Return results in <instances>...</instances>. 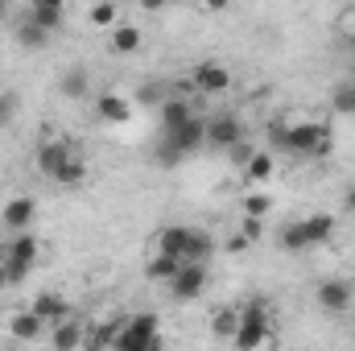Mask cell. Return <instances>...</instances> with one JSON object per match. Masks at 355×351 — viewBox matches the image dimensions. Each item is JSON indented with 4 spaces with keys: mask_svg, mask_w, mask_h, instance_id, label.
Returning a JSON list of instances; mask_svg holds the SVG:
<instances>
[{
    "mask_svg": "<svg viewBox=\"0 0 355 351\" xmlns=\"http://www.w3.org/2000/svg\"><path fill=\"white\" fill-rule=\"evenodd\" d=\"M211 252H215V240H211L207 232H198V228H194V240H190V261H186V264H202Z\"/></svg>",
    "mask_w": 355,
    "mask_h": 351,
    "instance_id": "f546056e",
    "label": "cell"
},
{
    "mask_svg": "<svg viewBox=\"0 0 355 351\" xmlns=\"http://www.w3.org/2000/svg\"><path fill=\"white\" fill-rule=\"evenodd\" d=\"M202 289H207V264H182V268H178V277L170 281L174 302H194Z\"/></svg>",
    "mask_w": 355,
    "mask_h": 351,
    "instance_id": "9c48e42d",
    "label": "cell"
},
{
    "mask_svg": "<svg viewBox=\"0 0 355 351\" xmlns=\"http://www.w3.org/2000/svg\"><path fill=\"white\" fill-rule=\"evenodd\" d=\"M83 343H87V327H83L75 314L50 327V348H54V351H79Z\"/></svg>",
    "mask_w": 355,
    "mask_h": 351,
    "instance_id": "8fae6325",
    "label": "cell"
},
{
    "mask_svg": "<svg viewBox=\"0 0 355 351\" xmlns=\"http://www.w3.org/2000/svg\"><path fill=\"white\" fill-rule=\"evenodd\" d=\"M4 327H8V335H12L17 343H37L42 335H50V327H46L33 310H17V314H8Z\"/></svg>",
    "mask_w": 355,
    "mask_h": 351,
    "instance_id": "30bf717a",
    "label": "cell"
},
{
    "mask_svg": "<svg viewBox=\"0 0 355 351\" xmlns=\"http://www.w3.org/2000/svg\"><path fill=\"white\" fill-rule=\"evenodd\" d=\"M281 248H285V252H302V248H310V240H306V232H302V219L281 228Z\"/></svg>",
    "mask_w": 355,
    "mask_h": 351,
    "instance_id": "83f0119b",
    "label": "cell"
},
{
    "mask_svg": "<svg viewBox=\"0 0 355 351\" xmlns=\"http://www.w3.org/2000/svg\"><path fill=\"white\" fill-rule=\"evenodd\" d=\"M272 339V314H268L265 298H252L248 306H240V331H236V351H261Z\"/></svg>",
    "mask_w": 355,
    "mask_h": 351,
    "instance_id": "7a4b0ae2",
    "label": "cell"
},
{
    "mask_svg": "<svg viewBox=\"0 0 355 351\" xmlns=\"http://www.w3.org/2000/svg\"><path fill=\"white\" fill-rule=\"evenodd\" d=\"M178 268H182V261H174V257H162V252H153V257L145 261V277H149V281H166V285H170V281L178 277Z\"/></svg>",
    "mask_w": 355,
    "mask_h": 351,
    "instance_id": "7402d4cb",
    "label": "cell"
},
{
    "mask_svg": "<svg viewBox=\"0 0 355 351\" xmlns=\"http://www.w3.org/2000/svg\"><path fill=\"white\" fill-rule=\"evenodd\" d=\"M87 21L95 25V29H116L120 25V4H112V0H99V4H91L87 8Z\"/></svg>",
    "mask_w": 355,
    "mask_h": 351,
    "instance_id": "603a6c76",
    "label": "cell"
},
{
    "mask_svg": "<svg viewBox=\"0 0 355 351\" xmlns=\"http://www.w3.org/2000/svg\"><path fill=\"white\" fill-rule=\"evenodd\" d=\"M83 178H87V162H83V153H75V157L58 170V178H54V182H58V186H79Z\"/></svg>",
    "mask_w": 355,
    "mask_h": 351,
    "instance_id": "4316f807",
    "label": "cell"
},
{
    "mask_svg": "<svg viewBox=\"0 0 355 351\" xmlns=\"http://www.w3.org/2000/svg\"><path fill=\"white\" fill-rule=\"evenodd\" d=\"M190 240H194V228H186V223H170V228L157 232V252L186 264L190 261Z\"/></svg>",
    "mask_w": 355,
    "mask_h": 351,
    "instance_id": "52a82bcc",
    "label": "cell"
},
{
    "mask_svg": "<svg viewBox=\"0 0 355 351\" xmlns=\"http://www.w3.org/2000/svg\"><path fill=\"white\" fill-rule=\"evenodd\" d=\"M335 228H339V219H335L331 211H318V215H306V219H302V232H306L310 248H314V244H322V240H331V236H335Z\"/></svg>",
    "mask_w": 355,
    "mask_h": 351,
    "instance_id": "d6986e66",
    "label": "cell"
},
{
    "mask_svg": "<svg viewBox=\"0 0 355 351\" xmlns=\"http://www.w3.org/2000/svg\"><path fill=\"white\" fill-rule=\"evenodd\" d=\"M12 37H17L25 50H46V42H50V33H42V29H37V25H29V21H21Z\"/></svg>",
    "mask_w": 355,
    "mask_h": 351,
    "instance_id": "484cf974",
    "label": "cell"
},
{
    "mask_svg": "<svg viewBox=\"0 0 355 351\" xmlns=\"http://www.w3.org/2000/svg\"><path fill=\"white\" fill-rule=\"evenodd\" d=\"M186 120H194V108H190V99L170 95V99L162 103V132H178Z\"/></svg>",
    "mask_w": 355,
    "mask_h": 351,
    "instance_id": "ac0fdd59",
    "label": "cell"
},
{
    "mask_svg": "<svg viewBox=\"0 0 355 351\" xmlns=\"http://www.w3.org/2000/svg\"><path fill=\"white\" fill-rule=\"evenodd\" d=\"M75 157V145L71 141H62V137H46L42 145H37V174H46V178H58V170L67 166Z\"/></svg>",
    "mask_w": 355,
    "mask_h": 351,
    "instance_id": "5b68a950",
    "label": "cell"
},
{
    "mask_svg": "<svg viewBox=\"0 0 355 351\" xmlns=\"http://www.w3.org/2000/svg\"><path fill=\"white\" fill-rule=\"evenodd\" d=\"M107 46H112V54H120V58H128V54H137V50L145 46V33H141L137 25H128V21H120V25L112 29V37H107Z\"/></svg>",
    "mask_w": 355,
    "mask_h": 351,
    "instance_id": "2e32d148",
    "label": "cell"
},
{
    "mask_svg": "<svg viewBox=\"0 0 355 351\" xmlns=\"http://www.w3.org/2000/svg\"><path fill=\"white\" fill-rule=\"evenodd\" d=\"M268 207H272V203H268V194H265V190H252V194L244 198V219H265V215H268Z\"/></svg>",
    "mask_w": 355,
    "mask_h": 351,
    "instance_id": "4dcf8cb0",
    "label": "cell"
},
{
    "mask_svg": "<svg viewBox=\"0 0 355 351\" xmlns=\"http://www.w3.org/2000/svg\"><path fill=\"white\" fill-rule=\"evenodd\" d=\"M240 236H244L248 244L261 240V236H265V219H244V223H240Z\"/></svg>",
    "mask_w": 355,
    "mask_h": 351,
    "instance_id": "d6a6232c",
    "label": "cell"
},
{
    "mask_svg": "<svg viewBox=\"0 0 355 351\" xmlns=\"http://www.w3.org/2000/svg\"><path fill=\"white\" fill-rule=\"evenodd\" d=\"M95 112H99V120H107V124H128V116H132L128 99H124V95H116V91L95 95Z\"/></svg>",
    "mask_w": 355,
    "mask_h": 351,
    "instance_id": "e0dca14e",
    "label": "cell"
},
{
    "mask_svg": "<svg viewBox=\"0 0 355 351\" xmlns=\"http://www.w3.org/2000/svg\"><path fill=\"white\" fill-rule=\"evenodd\" d=\"M207 145H215V149H236V145H244V124H240L236 116H211V120H207Z\"/></svg>",
    "mask_w": 355,
    "mask_h": 351,
    "instance_id": "ba28073f",
    "label": "cell"
},
{
    "mask_svg": "<svg viewBox=\"0 0 355 351\" xmlns=\"http://www.w3.org/2000/svg\"><path fill=\"white\" fill-rule=\"evenodd\" d=\"M141 99H145V103H166V99H162V87H145Z\"/></svg>",
    "mask_w": 355,
    "mask_h": 351,
    "instance_id": "d590c367",
    "label": "cell"
},
{
    "mask_svg": "<svg viewBox=\"0 0 355 351\" xmlns=\"http://www.w3.org/2000/svg\"><path fill=\"white\" fill-rule=\"evenodd\" d=\"M162 137H170L182 153H194V149H202V145H207V120H202V116H194V120H186L178 132H162Z\"/></svg>",
    "mask_w": 355,
    "mask_h": 351,
    "instance_id": "9a60e30c",
    "label": "cell"
},
{
    "mask_svg": "<svg viewBox=\"0 0 355 351\" xmlns=\"http://www.w3.org/2000/svg\"><path fill=\"white\" fill-rule=\"evenodd\" d=\"M29 310L46 323V327H54V323H62V318H71V306H67V298L62 293H54V289H46V293H37L33 302H29Z\"/></svg>",
    "mask_w": 355,
    "mask_h": 351,
    "instance_id": "4fadbf2b",
    "label": "cell"
},
{
    "mask_svg": "<svg viewBox=\"0 0 355 351\" xmlns=\"http://www.w3.org/2000/svg\"><path fill=\"white\" fill-rule=\"evenodd\" d=\"M211 331H215L219 339H236V331H240V310H232V306L215 310V318H211Z\"/></svg>",
    "mask_w": 355,
    "mask_h": 351,
    "instance_id": "cb8c5ba5",
    "label": "cell"
},
{
    "mask_svg": "<svg viewBox=\"0 0 355 351\" xmlns=\"http://www.w3.org/2000/svg\"><path fill=\"white\" fill-rule=\"evenodd\" d=\"M272 170H277V162H272V153H265V149H257V153L244 162V174L252 178V182H268Z\"/></svg>",
    "mask_w": 355,
    "mask_h": 351,
    "instance_id": "d4e9b609",
    "label": "cell"
},
{
    "mask_svg": "<svg viewBox=\"0 0 355 351\" xmlns=\"http://www.w3.org/2000/svg\"><path fill=\"white\" fill-rule=\"evenodd\" d=\"M272 141L297 157H327L331 153V128L318 120H297V124H272Z\"/></svg>",
    "mask_w": 355,
    "mask_h": 351,
    "instance_id": "6da1fadb",
    "label": "cell"
},
{
    "mask_svg": "<svg viewBox=\"0 0 355 351\" xmlns=\"http://www.w3.org/2000/svg\"><path fill=\"white\" fill-rule=\"evenodd\" d=\"M112 351H162V335H137V331H128V323H124V331H120V339H116V348Z\"/></svg>",
    "mask_w": 355,
    "mask_h": 351,
    "instance_id": "44dd1931",
    "label": "cell"
},
{
    "mask_svg": "<svg viewBox=\"0 0 355 351\" xmlns=\"http://www.w3.org/2000/svg\"><path fill=\"white\" fill-rule=\"evenodd\" d=\"M0 289H8V268H4V252H0Z\"/></svg>",
    "mask_w": 355,
    "mask_h": 351,
    "instance_id": "74e56055",
    "label": "cell"
},
{
    "mask_svg": "<svg viewBox=\"0 0 355 351\" xmlns=\"http://www.w3.org/2000/svg\"><path fill=\"white\" fill-rule=\"evenodd\" d=\"M12 112H17V99H12V95H0V120L12 116Z\"/></svg>",
    "mask_w": 355,
    "mask_h": 351,
    "instance_id": "e575fe53",
    "label": "cell"
},
{
    "mask_svg": "<svg viewBox=\"0 0 355 351\" xmlns=\"http://www.w3.org/2000/svg\"><path fill=\"white\" fill-rule=\"evenodd\" d=\"M33 215H37V207H33V198H25V194H17V198H8L4 203V211H0V223L8 228V232H29V223H33Z\"/></svg>",
    "mask_w": 355,
    "mask_h": 351,
    "instance_id": "7c38bea8",
    "label": "cell"
},
{
    "mask_svg": "<svg viewBox=\"0 0 355 351\" xmlns=\"http://www.w3.org/2000/svg\"><path fill=\"white\" fill-rule=\"evenodd\" d=\"M314 302H318L327 314H347V310L355 306L352 281H343V277H327V281H318V289H314Z\"/></svg>",
    "mask_w": 355,
    "mask_h": 351,
    "instance_id": "277c9868",
    "label": "cell"
},
{
    "mask_svg": "<svg viewBox=\"0 0 355 351\" xmlns=\"http://www.w3.org/2000/svg\"><path fill=\"white\" fill-rule=\"evenodd\" d=\"M4 17H8V4H0V21H4Z\"/></svg>",
    "mask_w": 355,
    "mask_h": 351,
    "instance_id": "f35d334b",
    "label": "cell"
},
{
    "mask_svg": "<svg viewBox=\"0 0 355 351\" xmlns=\"http://www.w3.org/2000/svg\"><path fill=\"white\" fill-rule=\"evenodd\" d=\"M62 95L67 99H87L91 95V75L83 71V67H67V75H62Z\"/></svg>",
    "mask_w": 355,
    "mask_h": 351,
    "instance_id": "ffe728a7",
    "label": "cell"
},
{
    "mask_svg": "<svg viewBox=\"0 0 355 351\" xmlns=\"http://www.w3.org/2000/svg\"><path fill=\"white\" fill-rule=\"evenodd\" d=\"M343 207H347V211H355V186H347V190H343Z\"/></svg>",
    "mask_w": 355,
    "mask_h": 351,
    "instance_id": "8d00e7d4",
    "label": "cell"
},
{
    "mask_svg": "<svg viewBox=\"0 0 355 351\" xmlns=\"http://www.w3.org/2000/svg\"><path fill=\"white\" fill-rule=\"evenodd\" d=\"M227 87H232V71H227L223 62L202 58V62L194 67V91H198V95H223Z\"/></svg>",
    "mask_w": 355,
    "mask_h": 351,
    "instance_id": "8992f818",
    "label": "cell"
},
{
    "mask_svg": "<svg viewBox=\"0 0 355 351\" xmlns=\"http://www.w3.org/2000/svg\"><path fill=\"white\" fill-rule=\"evenodd\" d=\"M182 157H186V153L178 149V145L170 141V137H162V141H157V166H166V170H174L178 162H182Z\"/></svg>",
    "mask_w": 355,
    "mask_h": 351,
    "instance_id": "1f68e13d",
    "label": "cell"
},
{
    "mask_svg": "<svg viewBox=\"0 0 355 351\" xmlns=\"http://www.w3.org/2000/svg\"><path fill=\"white\" fill-rule=\"evenodd\" d=\"M62 17H67V12H62V4H58V0H33V4L25 8V21H29V25H37L42 33H54V29L62 25Z\"/></svg>",
    "mask_w": 355,
    "mask_h": 351,
    "instance_id": "5bb4252c",
    "label": "cell"
},
{
    "mask_svg": "<svg viewBox=\"0 0 355 351\" xmlns=\"http://www.w3.org/2000/svg\"><path fill=\"white\" fill-rule=\"evenodd\" d=\"M124 323H128V331H137V335H149V339L162 335V318H157L153 310H149V314H132V318H124Z\"/></svg>",
    "mask_w": 355,
    "mask_h": 351,
    "instance_id": "f1b7e54d",
    "label": "cell"
},
{
    "mask_svg": "<svg viewBox=\"0 0 355 351\" xmlns=\"http://www.w3.org/2000/svg\"><path fill=\"white\" fill-rule=\"evenodd\" d=\"M42 257V244L29 236V232H21V236H12L8 240V248H4V268H8V285H21L29 273H33V264Z\"/></svg>",
    "mask_w": 355,
    "mask_h": 351,
    "instance_id": "3957f363",
    "label": "cell"
},
{
    "mask_svg": "<svg viewBox=\"0 0 355 351\" xmlns=\"http://www.w3.org/2000/svg\"><path fill=\"white\" fill-rule=\"evenodd\" d=\"M335 108H339V112H355V87L335 91Z\"/></svg>",
    "mask_w": 355,
    "mask_h": 351,
    "instance_id": "836d02e7",
    "label": "cell"
}]
</instances>
